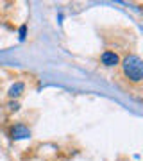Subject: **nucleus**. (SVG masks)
<instances>
[{
	"label": "nucleus",
	"instance_id": "obj_4",
	"mask_svg": "<svg viewBox=\"0 0 143 161\" xmlns=\"http://www.w3.org/2000/svg\"><path fill=\"white\" fill-rule=\"evenodd\" d=\"M23 82H16V84H13L11 88H9V97L11 98H14V97H20L22 95V92H23Z\"/></svg>",
	"mask_w": 143,
	"mask_h": 161
},
{
	"label": "nucleus",
	"instance_id": "obj_5",
	"mask_svg": "<svg viewBox=\"0 0 143 161\" xmlns=\"http://www.w3.org/2000/svg\"><path fill=\"white\" fill-rule=\"evenodd\" d=\"M25 32H27V27H25V25H22V27H20V38H25Z\"/></svg>",
	"mask_w": 143,
	"mask_h": 161
},
{
	"label": "nucleus",
	"instance_id": "obj_2",
	"mask_svg": "<svg viewBox=\"0 0 143 161\" xmlns=\"http://www.w3.org/2000/svg\"><path fill=\"white\" fill-rule=\"evenodd\" d=\"M100 61H102L104 66H116V64H118V56L111 50H106L102 56H100Z\"/></svg>",
	"mask_w": 143,
	"mask_h": 161
},
{
	"label": "nucleus",
	"instance_id": "obj_3",
	"mask_svg": "<svg viewBox=\"0 0 143 161\" xmlns=\"http://www.w3.org/2000/svg\"><path fill=\"white\" fill-rule=\"evenodd\" d=\"M29 136H30V131L23 125H16V127L11 129V138L13 140H23V138H29Z\"/></svg>",
	"mask_w": 143,
	"mask_h": 161
},
{
	"label": "nucleus",
	"instance_id": "obj_6",
	"mask_svg": "<svg viewBox=\"0 0 143 161\" xmlns=\"http://www.w3.org/2000/svg\"><path fill=\"white\" fill-rule=\"evenodd\" d=\"M9 108H11V109H14V111H16V109H18V108H20V106H18V104H16V102H14V104H11V106H9Z\"/></svg>",
	"mask_w": 143,
	"mask_h": 161
},
{
	"label": "nucleus",
	"instance_id": "obj_1",
	"mask_svg": "<svg viewBox=\"0 0 143 161\" xmlns=\"http://www.w3.org/2000/svg\"><path fill=\"white\" fill-rule=\"evenodd\" d=\"M122 70H124V75L134 84H140L143 80V63L138 56H129L124 59Z\"/></svg>",
	"mask_w": 143,
	"mask_h": 161
}]
</instances>
